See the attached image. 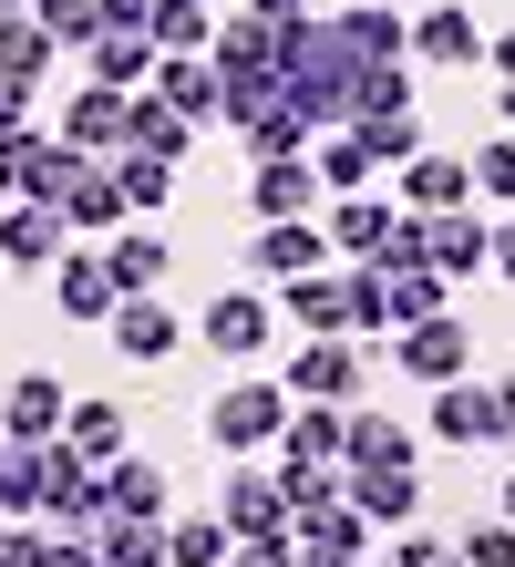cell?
Returning a JSON list of instances; mask_svg holds the SVG:
<instances>
[{"mask_svg":"<svg viewBox=\"0 0 515 567\" xmlns=\"http://www.w3.org/2000/svg\"><path fill=\"white\" fill-rule=\"evenodd\" d=\"M361 73H371V52L351 42V21H340V11L279 21V83H289V104L309 124H351L361 114Z\"/></svg>","mask_w":515,"mask_h":567,"instance_id":"cell-1","label":"cell"},{"mask_svg":"<svg viewBox=\"0 0 515 567\" xmlns=\"http://www.w3.org/2000/svg\"><path fill=\"white\" fill-rule=\"evenodd\" d=\"M289 413H299V392L289 382H227L217 403H206V444H227V454H268L289 433Z\"/></svg>","mask_w":515,"mask_h":567,"instance_id":"cell-2","label":"cell"},{"mask_svg":"<svg viewBox=\"0 0 515 567\" xmlns=\"http://www.w3.org/2000/svg\"><path fill=\"white\" fill-rule=\"evenodd\" d=\"M83 176V145L73 135H42V124H21V135H0V196H31V207H62V186Z\"/></svg>","mask_w":515,"mask_h":567,"instance_id":"cell-3","label":"cell"},{"mask_svg":"<svg viewBox=\"0 0 515 567\" xmlns=\"http://www.w3.org/2000/svg\"><path fill=\"white\" fill-rule=\"evenodd\" d=\"M330 227H309V217H268L258 238H248V279L258 289H289V279H309V269H330Z\"/></svg>","mask_w":515,"mask_h":567,"instance_id":"cell-4","label":"cell"},{"mask_svg":"<svg viewBox=\"0 0 515 567\" xmlns=\"http://www.w3.org/2000/svg\"><path fill=\"white\" fill-rule=\"evenodd\" d=\"M361 382H371V361L351 330H330V341H299L289 351V392L299 403H361Z\"/></svg>","mask_w":515,"mask_h":567,"instance_id":"cell-5","label":"cell"},{"mask_svg":"<svg viewBox=\"0 0 515 567\" xmlns=\"http://www.w3.org/2000/svg\"><path fill=\"white\" fill-rule=\"evenodd\" d=\"M217 516L237 526V537H289V526H299L289 485H279V464H237V475L217 485Z\"/></svg>","mask_w":515,"mask_h":567,"instance_id":"cell-6","label":"cell"},{"mask_svg":"<svg viewBox=\"0 0 515 567\" xmlns=\"http://www.w3.org/2000/svg\"><path fill=\"white\" fill-rule=\"evenodd\" d=\"M206 351H217V361H258L268 341H279V310H268V289L248 279V289H227V299H206Z\"/></svg>","mask_w":515,"mask_h":567,"instance_id":"cell-7","label":"cell"},{"mask_svg":"<svg viewBox=\"0 0 515 567\" xmlns=\"http://www.w3.org/2000/svg\"><path fill=\"white\" fill-rule=\"evenodd\" d=\"M0 258H11V269H62V258H73V217L62 207H31V196H11V207H0Z\"/></svg>","mask_w":515,"mask_h":567,"instance_id":"cell-8","label":"cell"},{"mask_svg":"<svg viewBox=\"0 0 515 567\" xmlns=\"http://www.w3.org/2000/svg\"><path fill=\"white\" fill-rule=\"evenodd\" d=\"M124 207H134V196H124V165H114V155H83V176L62 186V217H73V238H114Z\"/></svg>","mask_w":515,"mask_h":567,"instance_id":"cell-9","label":"cell"},{"mask_svg":"<svg viewBox=\"0 0 515 567\" xmlns=\"http://www.w3.org/2000/svg\"><path fill=\"white\" fill-rule=\"evenodd\" d=\"M392 361H402L412 382H464V361H474V330H464L454 310H443V320H412L402 341H392Z\"/></svg>","mask_w":515,"mask_h":567,"instance_id":"cell-10","label":"cell"},{"mask_svg":"<svg viewBox=\"0 0 515 567\" xmlns=\"http://www.w3.org/2000/svg\"><path fill=\"white\" fill-rule=\"evenodd\" d=\"M103 516H145V526H165V516H176L165 464H155V454H114V464H103Z\"/></svg>","mask_w":515,"mask_h":567,"instance_id":"cell-11","label":"cell"},{"mask_svg":"<svg viewBox=\"0 0 515 567\" xmlns=\"http://www.w3.org/2000/svg\"><path fill=\"white\" fill-rule=\"evenodd\" d=\"M423 258L443 279H474V269H495V227L474 207H443V217H423Z\"/></svg>","mask_w":515,"mask_h":567,"instance_id":"cell-12","label":"cell"},{"mask_svg":"<svg viewBox=\"0 0 515 567\" xmlns=\"http://www.w3.org/2000/svg\"><path fill=\"white\" fill-rule=\"evenodd\" d=\"M145 93H165V104H176L186 124H217V104H227V73H217V52H165Z\"/></svg>","mask_w":515,"mask_h":567,"instance_id":"cell-13","label":"cell"},{"mask_svg":"<svg viewBox=\"0 0 515 567\" xmlns=\"http://www.w3.org/2000/svg\"><path fill=\"white\" fill-rule=\"evenodd\" d=\"M248 207H258V227L268 217H309V207H320V165H309V155H258L248 165Z\"/></svg>","mask_w":515,"mask_h":567,"instance_id":"cell-14","label":"cell"},{"mask_svg":"<svg viewBox=\"0 0 515 567\" xmlns=\"http://www.w3.org/2000/svg\"><path fill=\"white\" fill-rule=\"evenodd\" d=\"M412 62H433V73H464V62H485V31H474L464 0H433V11L412 21Z\"/></svg>","mask_w":515,"mask_h":567,"instance_id":"cell-15","label":"cell"},{"mask_svg":"<svg viewBox=\"0 0 515 567\" xmlns=\"http://www.w3.org/2000/svg\"><path fill=\"white\" fill-rule=\"evenodd\" d=\"M103 341H114L124 361H145V372H155V361H176V341H186V320L165 310V299H124V310L103 320Z\"/></svg>","mask_w":515,"mask_h":567,"instance_id":"cell-16","label":"cell"},{"mask_svg":"<svg viewBox=\"0 0 515 567\" xmlns=\"http://www.w3.org/2000/svg\"><path fill=\"white\" fill-rule=\"evenodd\" d=\"M52 299H62V320H114V310H124L114 258H103V248H73V258L52 269Z\"/></svg>","mask_w":515,"mask_h":567,"instance_id":"cell-17","label":"cell"},{"mask_svg":"<svg viewBox=\"0 0 515 567\" xmlns=\"http://www.w3.org/2000/svg\"><path fill=\"white\" fill-rule=\"evenodd\" d=\"M464 196H474V155H433L423 145V155L402 165V207L412 217H443V207H464Z\"/></svg>","mask_w":515,"mask_h":567,"instance_id":"cell-18","label":"cell"},{"mask_svg":"<svg viewBox=\"0 0 515 567\" xmlns=\"http://www.w3.org/2000/svg\"><path fill=\"white\" fill-rule=\"evenodd\" d=\"M124 114H134V93H114V83H83L73 104H62V135H73L83 155H124Z\"/></svg>","mask_w":515,"mask_h":567,"instance_id":"cell-19","label":"cell"},{"mask_svg":"<svg viewBox=\"0 0 515 567\" xmlns=\"http://www.w3.org/2000/svg\"><path fill=\"white\" fill-rule=\"evenodd\" d=\"M62 423H73V392H62L52 372H21V382H11V413H0V433H11V444H52Z\"/></svg>","mask_w":515,"mask_h":567,"instance_id":"cell-20","label":"cell"},{"mask_svg":"<svg viewBox=\"0 0 515 567\" xmlns=\"http://www.w3.org/2000/svg\"><path fill=\"white\" fill-rule=\"evenodd\" d=\"M433 444H495V392L485 382H433Z\"/></svg>","mask_w":515,"mask_h":567,"instance_id":"cell-21","label":"cell"},{"mask_svg":"<svg viewBox=\"0 0 515 567\" xmlns=\"http://www.w3.org/2000/svg\"><path fill=\"white\" fill-rule=\"evenodd\" d=\"M103 258H114V289H124V299H155L165 269H176V248H165L155 227H114V238H103Z\"/></svg>","mask_w":515,"mask_h":567,"instance_id":"cell-22","label":"cell"},{"mask_svg":"<svg viewBox=\"0 0 515 567\" xmlns=\"http://www.w3.org/2000/svg\"><path fill=\"white\" fill-rule=\"evenodd\" d=\"M155 62H165V52H155V31H103V42L83 52V73H93V83H114V93H145V83H155Z\"/></svg>","mask_w":515,"mask_h":567,"instance_id":"cell-23","label":"cell"},{"mask_svg":"<svg viewBox=\"0 0 515 567\" xmlns=\"http://www.w3.org/2000/svg\"><path fill=\"white\" fill-rule=\"evenodd\" d=\"M196 145V124L165 104V93H134V114H124V155H165V165H186Z\"/></svg>","mask_w":515,"mask_h":567,"instance_id":"cell-24","label":"cell"},{"mask_svg":"<svg viewBox=\"0 0 515 567\" xmlns=\"http://www.w3.org/2000/svg\"><path fill=\"white\" fill-rule=\"evenodd\" d=\"M279 310L309 330V341H330V330H351V279L309 269V279H289V289H279Z\"/></svg>","mask_w":515,"mask_h":567,"instance_id":"cell-25","label":"cell"},{"mask_svg":"<svg viewBox=\"0 0 515 567\" xmlns=\"http://www.w3.org/2000/svg\"><path fill=\"white\" fill-rule=\"evenodd\" d=\"M351 506H361L371 526H412L423 485H412V464H351Z\"/></svg>","mask_w":515,"mask_h":567,"instance_id":"cell-26","label":"cell"},{"mask_svg":"<svg viewBox=\"0 0 515 567\" xmlns=\"http://www.w3.org/2000/svg\"><path fill=\"white\" fill-rule=\"evenodd\" d=\"M165 557H176V567H227L237 557V526L217 506H186V516H165Z\"/></svg>","mask_w":515,"mask_h":567,"instance_id":"cell-27","label":"cell"},{"mask_svg":"<svg viewBox=\"0 0 515 567\" xmlns=\"http://www.w3.org/2000/svg\"><path fill=\"white\" fill-rule=\"evenodd\" d=\"M206 52H217V73H279V21H258V11H227Z\"/></svg>","mask_w":515,"mask_h":567,"instance_id":"cell-28","label":"cell"},{"mask_svg":"<svg viewBox=\"0 0 515 567\" xmlns=\"http://www.w3.org/2000/svg\"><path fill=\"white\" fill-rule=\"evenodd\" d=\"M392 227H402V207H382V196H340V207H330V248L340 258H382Z\"/></svg>","mask_w":515,"mask_h":567,"instance_id":"cell-29","label":"cell"},{"mask_svg":"<svg viewBox=\"0 0 515 567\" xmlns=\"http://www.w3.org/2000/svg\"><path fill=\"white\" fill-rule=\"evenodd\" d=\"M299 547H330V557H361L371 547V516L351 506V485L320 495V506H299Z\"/></svg>","mask_w":515,"mask_h":567,"instance_id":"cell-30","label":"cell"},{"mask_svg":"<svg viewBox=\"0 0 515 567\" xmlns=\"http://www.w3.org/2000/svg\"><path fill=\"white\" fill-rule=\"evenodd\" d=\"M309 165H320V186H330V196H371V165H382V155L361 145V124H330V135L309 145Z\"/></svg>","mask_w":515,"mask_h":567,"instance_id":"cell-31","label":"cell"},{"mask_svg":"<svg viewBox=\"0 0 515 567\" xmlns=\"http://www.w3.org/2000/svg\"><path fill=\"white\" fill-rule=\"evenodd\" d=\"M52 62H62V42L42 31V11H11V21H0V73H11V83H52Z\"/></svg>","mask_w":515,"mask_h":567,"instance_id":"cell-32","label":"cell"},{"mask_svg":"<svg viewBox=\"0 0 515 567\" xmlns=\"http://www.w3.org/2000/svg\"><path fill=\"white\" fill-rule=\"evenodd\" d=\"M93 547H103V567H176L165 557V526H145V516H103Z\"/></svg>","mask_w":515,"mask_h":567,"instance_id":"cell-33","label":"cell"},{"mask_svg":"<svg viewBox=\"0 0 515 567\" xmlns=\"http://www.w3.org/2000/svg\"><path fill=\"white\" fill-rule=\"evenodd\" d=\"M62 444H73L83 464H114V454H134V444H124V403H73Z\"/></svg>","mask_w":515,"mask_h":567,"instance_id":"cell-34","label":"cell"},{"mask_svg":"<svg viewBox=\"0 0 515 567\" xmlns=\"http://www.w3.org/2000/svg\"><path fill=\"white\" fill-rule=\"evenodd\" d=\"M289 104V83L279 73H227V104H217V124H237V135H258L268 114Z\"/></svg>","mask_w":515,"mask_h":567,"instance_id":"cell-35","label":"cell"},{"mask_svg":"<svg viewBox=\"0 0 515 567\" xmlns=\"http://www.w3.org/2000/svg\"><path fill=\"white\" fill-rule=\"evenodd\" d=\"M382 289H392V330H412V320H443L454 299H443V269H382Z\"/></svg>","mask_w":515,"mask_h":567,"instance_id":"cell-36","label":"cell"},{"mask_svg":"<svg viewBox=\"0 0 515 567\" xmlns=\"http://www.w3.org/2000/svg\"><path fill=\"white\" fill-rule=\"evenodd\" d=\"M155 52H206L217 42V11H206V0H155Z\"/></svg>","mask_w":515,"mask_h":567,"instance_id":"cell-37","label":"cell"},{"mask_svg":"<svg viewBox=\"0 0 515 567\" xmlns=\"http://www.w3.org/2000/svg\"><path fill=\"white\" fill-rule=\"evenodd\" d=\"M340 464H412V423L392 413H351V454Z\"/></svg>","mask_w":515,"mask_h":567,"instance_id":"cell-38","label":"cell"},{"mask_svg":"<svg viewBox=\"0 0 515 567\" xmlns=\"http://www.w3.org/2000/svg\"><path fill=\"white\" fill-rule=\"evenodd\" d=\"M31 11H42V31L62 52H93L103 42V0H31Z\"/></svg>","mask_w":515,"mask_h":567,"instance_id":"cell-39","label":"cell"},{"mask_svg":"<svg viewBox=\"0 0 515 567\" xmlns=\"http://www.w3.org/2000/svg\"><path fill=\"white\" fill-rule=\"evenodd\" d=\"M361 145L382 155V165H412V155H423V124H412V104H392V114H361Z\"/></svg>","mask_w":515,"mask_h":567,"instance_id":"cell-40","label":"cell"},{"mask_svg":"<svg viewBox=\"0 0 515 567\" xmlns=\"http://www.w3.org/2000/svg\"><path fill=\"white\" fill-rule=\"evenodd\" d=\"M371 330H392V289H382V269H351V341H371Z\"/></svg>","mask_w":515,"mask_h":567,"instance_id":"cell-41","label":"cell"},{"mask_svg":"<svg viewBox=\"0 0 515 567\" xmlns=\"http://www.w3.org/2000/svg\"><path fill=\"white\" fill-rule=\"evenodd\" d=\"M474 196L515 207V135H485V145H474Z\"/></svg>","mask_w":515,"mask_h":567,"instance_id":"cell-42","label":"cell"},{"mask_svg":"<svg viewBox=\"0 0 515 567\" xmlns=\"http://www.w3.org/2000/svg\"><path fill=\"white\" fill-rule=\"evenodd\" d=\"M454 557H464V567H515V516L464 526V537H454Z\"/></svg>","mask_w":515,"mask_h":567,"instance_id":"cell-43","label":"cell"},{"mask_svg":"<svg viewBox=\"0 0 515 567\" xmlns=\"http://www.w3.org/2000/svg\"><path fill=\"white\" fill-rule=\"evenodd\" d=\"M124 165V196H134V207H165V196H176V165H165V155H114Z\"/></svg>","mask_w":515,"mask_h":567,"instance_id":"cell-44","label":"cell"},{"mask_svg":"<svg viewBox=\"0 0 515 567\" xmlns=\"http://www.w3.org/2000/svg\"><path fill=\"white\" fill-rule=\"evenodd\" d=\"M0 516H42V506H31V444H0Z\"/></svg>","mask_w":515,"mask_h":567,"instance_id":"cell-45","label":"cell"},{"mask_svg":"<svg viewBox=\"0 0 515 567\" xmlns=\"http://www.w3.org/2000/svg\"><path fill=\"white\" fill-rule=\"evenodd\" d=\"M21 567H103V547L83 537V526H73V537H42V526H31V557Z\"/></svg>","mask_w":515,"mask_h":567,"instance_id":"cell-46","label":"cell"},{"mask_svg":"<svg viewBox=\"0 0 515 567\" xmlns=\"http://www.w3.org/2000/svg\"><path fill=\"white\" fill-rule=\"evenodd\" d=\"M227 567H299V526H289V537H237Z\"/></svg>","mask_w":515,"mask_h":567,"instance_id":"cell-47","label":"cell"},{"mask_svg":"<svg viewBox=\"0 0 515 567\" xmlns=\"http://www.w3.org/2000/svg\"><path fill=\"white\" fill-rule=\"evenodd\" d=\"M454 557V537H423V526H402V547H392V567H443Z\"/></svg>","mask_w":515,"mask_h":567,"instance_id":"cell-48","label":"cell"},{"mask_svg":"<svg viewBox=\"0 0 515 567\" xmlns=\"http://www.w3.org/2000/svg\"><path fill=\"white\" fill-rule=\"evenodd\" d=\"M21 124H31V83L0 73V135H21Z\"/></svg>","mask_w":515,"mask_h":567,"instance_id":"cell-49","label":"cell"},{"mask_svg":"<svg viewBox=\"0 0 515 567\" xmlns=\"http://www.w3.org/2000/svg\"><path fill=\"white\" fill-rule=\"evenodd\" d=\"M155 21V0H103V31H145Z\"/></svg>","mask_w":515,"mask_h":567,"instance_id":"cell-50","label":"cell"},{"mask_svg":"<svg viewBox=\"0 0 515 567\" xmlns=\"http://www.w3.org/2000/svg\"><path fill=\"white\" fill-rule=\"evenodd\" d=\"M21 557H31V526H21V516H0V567H21Z\"/></svg>","mask_w":515,"mask_h":567,"instance_id":"cell-51","label":"cell"},{"mask_svg":"<svg viewBox=\"0 0 515 567\" xmlns=\"http://www.w3.org/2000/svg\"><path fill=\"white\" fill-rule=\"evenodd\" d=\"M495 444L515 454V382H495Z\"/></svg>","mask_w":515,"mask_h":567,"instance_id":"cell-52","label":"cell"},{"mask_svg":"<svg viewBox=\"0 0 515 567\" xmlns=\"http://www.w3.org/2000/svg\"><path fill=\"white\" fill-rule=\"evenodd\" d=\"M237 11H258V21H299L309 0H237Z\"/></svg>","mask_w":515,"mask_h":567,"instance_id":"cell-53","label":"cell"},{"mask_svg":"<svg viewBox=\"0 0 515 567\" xmlns=\"http://www.w3.org/2000/svg\"><path fill=\"white\" fill-rule=\"evenodd\" d=\"M485 62H495L505 83H515V31H495V42H485Z\"/></svg>","mask_w":515,"mask_h":567,"instance_id":"cell-54","label":"cell"},{"mask_svg":"<svg viewBox=\"0 0 515 567\" xmlns=\"http://www.w3.org/2000/svg\"><path fill=\"white\" fill-rule=\"evenodd\" d=\"M495 269H505V279H515V217H505V227H495Z\"/></svg>","mask_w":515,"mask_h":567,"instance_id":"cell-55","label":"cell"},{"mask_svg":"<svg viewBox=\"0 0 515 567\" xmlns=\"http://www.w3.org/2000/svg\"><path fill=\"white\" fill-rule=\"evenodd\" d=\"M299 567H361V557H330V547H299Z\"/></svg>","mask_w":515,"mask_h":567,"instance_id":"cell-56","label":"cell"},{"mask_svg":"<svg viewBox=\"0 0 515 567\" xmlns=\"http://www.w3.org/2000/svg\"><path fill=\"white\" fill-rule=\"evenodd\" d=\"M495 124H505V135H515V83H505V93H495Z\"/></svg>","mask_w":515,"mask_h":567,"instance_id":"cell-57","label":"cell"},{"mask_svg":"<svg viewBox=\"0 0 515 567\" xmlns=\"http://www.w3.org/2000/svg\"><path fill=\"white\" fill-rule=\"evenodd\" d=\"M11 11H31V0H0V21H11Z\"/></svg>","mask_w":515,"mask_h":567,"instance_id":"cell-58","label":"cell"},{"mask_svg":"<svg viewBox=\"0 0 515 567\" xmlns=\"http://www.w3.org/2000/svg\"><path fill=\"white\" fill-rule=\"evenodd\" d=\"M505 516H515V475H505Z\"/></svg>","mask_w":515,"mask_h":567,"instance_id":"cell-59","label":"cell"},{"mask_svg":"<svg viewBox=\"0 0 515 567\" xmlns=\"http://www.w3.org/2000/svg\"><path fill=\"white\" fill-rule=\"evenodd\" d=\"M330 11H351V0H330Z\"/></svg>","mask_w":515,"mask_h":567,"instance_id":"cell-60","label":"cell"}]
</instances>
